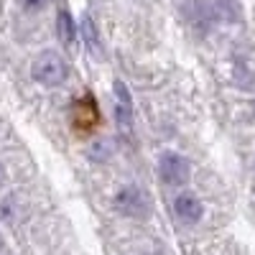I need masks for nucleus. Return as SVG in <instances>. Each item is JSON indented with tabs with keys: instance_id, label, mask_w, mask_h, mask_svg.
I'll return each instance as SVG.
<instances>
[{
	"instance_id": "nucleus-4",
	"label": "nucleus",
	"mask_w": 255,
	"mask_h": 255,
	"mask_svg": "<svg viewBox=\"0 0 255 255\" xmlns=\"http://www.w3.org/2000/svg\"><path fill=\"white\" fill-rule=\"evenodd\" d=\"M158 176L168 186H184L189 181V161L181 153L166 151L158 158Z\"/></svg>"
},
{
	"instance_id": "nucleus-3",
	"label": "nucleus",
	"mask_w": 255,
	"mask_h": 255,
	"mask_svg": "<svg viewBox=\"0 0 255 255\" xmlns=\"http://www.w3.org/2000/svg\"><path fill=\"white\" fill-rule=\"evenodd\" d=\"M100 123H102V115H100V108H97L92 95H84V97L74 100V105H72V128L79 135L92 133L95 128H100Z\"/></svg>"
},
{
	"instance_id": "nucleus-9",
	"label": "nucleus",
	"mask_w": 255,
	"mask_h": 255,
	"mask_svg": "<svg viewBox=\"0 0 255 255\" xmlns=\"http://www.w3.org/2000/svg\"><path fill=\"white\" fill-rule=\"evenodd\" d=\"M49 3V0H23V5L28 8V10H36V8H44Z\"/></svg>"
},
{
	"instance_id": "nucleus-8",
	"label": "nucleus",
	"mask_w": 255,
	"mask_h": 255,
	"mask_svg": "<svg viewBox=\"0 0 255 255\" xmlns=\"http://www.w3.org/2000/svg\"><path fill=\"white\" fill-rule=\"evenodd\" d=\"M82 41H84V46H87V51L92 56H100L102 54L100 33H97V26H95V20L90 15H82Z\"/></svg>"
},
{
	"instance_id": "nucleus-6",
	"label": "nucleus",
	"mask_w": 255,
	"mask_h": 255,
	"mask_svg": "<svg viewBox=\"0 0 255 255\" xmlns=\"http://www.w3.org/2000/svg\"><path fill=\"white\" fill-rule=\"evenodd\" d=\"M174 212H176V217L184 222V225H197L202 220V202L191 194V191H181V194L174 199Z\"/></svg>"
},
{
	"instance_id": "nucleus-1",
	"label": "nucleus",
	"mask_w": 255,
	"mask_h": 255,
	"mask_svg": "<svg viewBox=\"0 0 255 255\" xmlns=\"http://www.w3.org/2000/svg\"><path fill=\"white\" fill-rule=\"evenodd\" d=\"M67 74H69L67 61L56 51H41L31 64V77L38 84H44V87H59L67 79Z\"/></svg>"
},
{
	"instance_id": "nucleus-7",
	"label": "nucleus",
	"mask_w": 255,
	"mask_h": 255,
	"mask_svg": "<svg viewBox=\"0 0 255 255\" xmlns=\"http://www.w3.org/2000/svg\"><path fill=\"white\" fill-rule=\"evenodd\" d=\"M56 36L61 38L64 46H74L77 26H74V18L69 15V10H59V15H56Z\"/></svg>"
},
{
	"instance_id": "nucleus-2",
	"label": "nucleus",
	"mask_w": 255,
	"mask_h": 255,
	"mask_svg": "<svg viewBox=\"0 0 255 255\" xmlns=\"http://www.w3.org/2000/svg\"><path fill=\"white\" fill-rule=\"evenodd\" d=\"M113 207H115L118 215L133 217V220H145L151 215V199H148V194H143V189H138L135 184L120 186L113 197Z\"/></svg>"
},
{
	"instance_id": "nucleus-5",
	"label": "nucleus",
	"mask_w": 255,
	"mask_h": 255,
	"mask_svg": "<svg viewBox=\"0 0 255 255\" xmlns=\"http://www.w3.org/2000/svg\"><path fill=\"white\" fill-rule=\"evenodd\" d=\"M113 95H115V120H118V128L125 133L133 130V97H130V90L123 79H115L113 84Z\"/></svg>"
}]
</instances>
